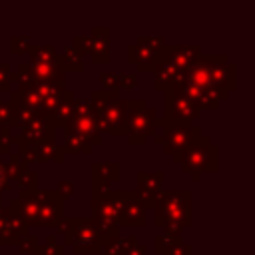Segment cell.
<instances>
[{"mask_svg": "<svg viewBox=\"0 0 255 255\" xmlns=\"http://www.w3.org/2000/svg\"><path fill=\"white\" fill-rule=\"evenodd\" d=\"M183 82L213 92L215 98L221 102L231 90H235V64L221 54L199 56L193 64L187 66Z\"/></svg>", "mask_w": 255, "mask_h": 255, "instance_id": "6da1fadb", "label": "cell"}, {"mask_svg": "<svg viewBox=\"0 0 255 255\" xmlns=\"http://www.w3.org/2000/svg\"><path fill=\"white\" fill-rule=\"evenodd\" d=\"M191 193L187 189L179 191H161L155 201V225L163 231L181 235V231L191 223Z\"/></svg>", "mask_w": 255, "mask_h": 255, "instance_id": "7a4b0ae2", "label": "cell"}, {"mask_svg": "<svg viewBox=\"0 0 255 255\" xmlns=\"http://www.w3.org/2000/svg\"><path fill=\"white\" fill-rule=\"evenodd\" d=\"M201 137L199 128L191 124H167L163 120H157L155 131L151 135L153 143L163 145V151L171 155L173 163H179L183 153Z\"/></svg>", "mask_w": 255, "mask_h": 255, "instance_id": "3957f363", "label": "cell"}, {"mask_svg": "<svg viewBox=\"0 0 255 255\" xmlns=\"http://www.w3.org/2000/svg\"><path fill=\"white\" fill-rule=\"evenodd\" d=\"M90 104L96 114L98 131H106L110 135H126V100L98 90L92 92Z\"/></svg>", "mask_w": 255, "mask_h": 255, "instance_id": "277c9868", "label": "cell"}, {"mask_svg": "<svg viewBox=\"0 0 255 255\" xmlns=\"http://www.w3.org/2000/svg\"><path fill=\"white\" fill-rule=\"evenodd\" d=\"M155 124V110H149L145 100H126V135L131 145L145 143L153 135Z\"/></svg>", "mask_w": 255, "mask_h": 255, "instance_id": "5b68a950", "label": "cell"}, {"mask_svg": "<svg viewBox=\"0 0 255 255\" xmlns=\"http://www.w3.org/2000/svg\"><path fill=\"white\" fill-rule=\"evenodd\" d=\"M179 165L185 173H191L193 179H199L207 171H217V145L201 133V137L183 153Z\"/></svg>", "mask_w": 255, "mask_h": 255, "instance_id": "8992f818", "label": "cell"}, {"mask_svg": "<svg viewBox=\"0 0 255 255\" xmlns=\"http://www.w3.org/2000/svg\"><path fill=\"white\" fill-rule=\"evenodd\" d=\"M64 131H66V133L80 135V137L86 139L92 147L98 145V143H102V135H100V131H98L96 114H94V108H92L90 100H74L72 116H70V120L64 124Z\"/></svg>", "mask_w": 255, "mask_h": 255, "instance_id": "52a82bcc", "label": "cell"}, {"mask_svg": "<svg viewBox=\"0 0 255 255\" xmlns=\"http://www.w3.org/2000/svg\"><path fill=\"white\" fill-rule=\"evenodd\" d=\"M64 243L70 245L76 255L100 253V249L104 245V237H102V233H100V229L92 217H76L74 231H72L70 239Z\"/></svg>", "mask_w": 255, "mask_h": 255, "instance_id": "ba28073f", "label": "cell"}, {"mask_svg": "<svg viewBox=\"0 0 255 255\" xmlns=\"http://www.w3.org/2000/svg\"><path fill=\"white\" fill-rule=\"evenodd\" d=\"M163 122L167 124H191V120L201 116V110L197 106H193L185 96L177 94V92H163Z\"/></svg>", "mask_w": 255, "mask_h": 255, "instance_id": "9c48e42d", "label": "cell"}, {"mask_svg": "<svg viewBox=\"0 0 255 255\" xmlns=\"http://www.w3.org/2000/svg\"><path fill=\"white\" fill-rule=\"evenodd\" d=\"M120 179V163H92V199H106L112 193V183Z\"/></svg>", "mask_w": 255, "mask_h": 255, "instance_id": "30bf717a", "label": "cell"}, {"mask_svg": "<svg viewBox=\"0 0 255 255\" xmlns=\"http://www.w3.org/2000/svg\"><path fill=\"white\" fill-rule=\"evenodd\" d=\"M163 191V171H137L135 197L143 207H153Z\"/></svg>", "mask_w": 255, "mask_h": 255, "instance_id": "8fae6325", "label": "cell"}, {"mask_svg": "<svg viewBox=\"0 0 255 255\" xmlns=\"http://www.w3.org/2000/svg\"><path fill=\"white\" fill-rule=\"evenodd\" d=\"M64 219V199L54 191H40V221L38 225L56 227Z\"/></svg>", "mask_w": 255, "mask_h": 255, "instance_id": "7c38bea8", "label": "cell"}, {"mask_svg": "<svg viewBox=\"0 0 255 255\" xmlns=\"http://www.w3.org/2000/svg\"><path fill=\"white\" fill-rule=\"evenodd\" d=\"M199 56H201L199 46H163V50L159 52V58L165 64L173 66L175 70H179L183 74H185L187 66L193 64Z\"/></svg>", "mask_w": 255, "mask_h": 255, "instance_id": "4fadbf2b", "label": "cell"}, {"mask_svg": "<svg viewBox=\"0 0 255 255\" xmlns=\"http://www.w3.org/2000/svg\"><path fill=\"white\" fill-rule=\"evenodd\" d=\"M18 215L26 225H38L40 221V189L36 191H20L16 197Z\"/></svg>", "mask_w": 255, "mask_h": 255, "instance_id": "5bb4252c", "label": "cell"}, {"mask_svg": "<svg viewBox=\"0 0 255 255\" xmlns=\"http://www.w3.org/2000/svg\"><path fill=\"white\" fill-rule=\"evenodd\" d=\"M120 225H128V227H139V225H145V207L137 201L135 197V191H129L122 209H120V215H118V227Z\"/></svg>", "mask_w": 255, "mask_h": 255, "instance_id": "9a60e30c", "label": "cell"}, {"mask_svg": "<svg viewBox=\"0 0 255 255\" xmlns=\"http://www.w3.org/2000/svg\"><path fill=\"white\" fill-rule=\"evenodd\" d=\"M90 38V48L88 54L94 62L106 64L110 60V28L108 26H96L92 28Z\"/></svg>", "mask_w": 255, "mask_h": 255, "instance_id": "2e32d148", "label": "cell"}, {"mask_svg": "<svg viewBox=\"0 0 255 255\" xmlns=\"http://www.w3.org/2000/svg\"><path fill=\"white\" fill-rule=\"evenodd\" d=\"M20 139L24 143H30V145L44 143V141H56V128L46 118H42V120L32 122L30 126L22 128Z\"/></svg>", "mask_w": 255, "mask_h": 255, "instance_id": "e0dca14e", "label": "cell"}, {"mask_svg": "<svg viewBox=\"0 0 255 255\" xmlns=\"http://www.w3.org/2000/svg\"><path fill=\"white\" fill-rule=\"evenodd\" d=\"M128 56H129V62L135 64V68H137L139 72H153L159 52H155V50H151V48H147V46L131 44L129 50H128Z\"/></svg>", "mask_w": 255, "mask_h": 255, "instance_id": "ac0fdd59", "label": "cell"}, {"mask_svg": "<svg viewBox=\"0 0 255 255\" xmlns=\"http://www.w3.org/2000/svg\"><path fill=\"white\" fill-rule=\"evenodd\" d=\"M30 145V143H28ZM32 153H34V161H56V163H62L64 161V147L56 141H44V143H36L32 145Z\"/></svg>", "mask_w": 255, "mask_h": 255, "instance_id": "d6986e66", "label": "cell"}, {"mask_svg": "<svg viewBox=\"0 0 255 255\" xmlns=\"http://www.w3.org/2000/svg\"><path fill=\"white\" fill-rule=\"evenodd\" d=\"M26 233H28V225L22 221V217L18 213H12V217L8 219V223L0 229V245L16 243Z\"/></svg>", "mask_w": 255, "mask_h": 255, "instance_id": "ffe728a7", "label": "cell"}, {"mask_svg": "<svg viewBox=\"0 0 255 255\" xmlns=\"http://www.w3.org/2000/svg\"><path fill=\"white\" fill-rule=\"evenodd\" d=\"M135 243H137V237L135 235H129V237L114 235L108 241H104V245L100 249V255H126Z\"/></svg>", "mask_w": 255, "mask_h": 255, "instance_id": "44dd1931", "label": "cell"}, {"mask_svg": "<svg viewBox=\"0 0 255 255\" xmlns=\"http://www.w3.org/2000/svg\"><path fill=\"white\" fill-rule=\"evenodd\" d=\"M12 82H16V92H28L36 88V80L32 76V70L28 66V62L20 64L18 72L12 74Z\"/></svg>", "mask_w": 255, "mask_h": 255, "instance_id": "7402d4cb", "label": "cell"}, {"mask_svg": "<svg viewBox=\"0 0 255 255\" xmlns=\"http://www.w3.org/2000/svg\"><path fill=\"white\" fill-rule=\"evenodd\" d=\"M58 60H60L62 72H82V70H84L82 56H80L72 46H68V48L64 50V54L58 56Z\"/></svg>", "mask_w": 255, "mask_h": 255, "instance_id": "603a6c76", "label": "cell"}, {"mask_svg": "<svg viewBox=\"0 0 255 255\" xmlns=\"http://www.w3.org/2000/svg\"><path fill=\"white\" fill-rule=\"evenodd\" d=\"M2 165H4V171H6V177L10 179V177H20L24 171H28L30 167L22 161V157L16 153V151H12V153H8V159L6 161H2Z\"/></svg>", "mask_w": 255, "mask_h": 255, "instance_id": "cb8c5ba5", "label": "cell"}, {"mask_svg": "<svg viewBox=\"0 0 255 255\" xmlns=\"http://www.w3.org/2000/svg\"><path fill=\"white\" fill-rule=\"evenodd\" d=\"M66 153H90L92 151V145L82 139L80 135H74V133H66V143L62 145Z\"/></svg>", "mask_w": 255, "mask_h": 255, "instance_id": "d4e9b609", "label": "cell"}, {"mask_svg": "<svg viewBox=\"0 0 255 255\" xmlns=\"http://www.w3.org/2000/svg\"><path fill=\"white\" fill-rule=\"evenodd\" d=\"M177 243H181V235L171 233V231H163L161 235L155 237V241H153V249H155V253L163 255L167 249H171V247L177 245Z\"/></svg>", "mask_w": 255, "mask_h": 255, "instance_id": "484cf974", "label": "cell"}, {"mask_svg": "<svg viewBox=\"0 0 255 255\" xmlns=\"http://www.w3.org/2000/svg\"><path fill=\"white\" fill-rule=\"evenodd\" d=\"M36 255H64V245L56 241V235H48L44 245H38Z\"/></svg>", "mask_w": 255, "mask_h": 255, "instance_id": "4316f807", "label": "cell"}, {"mask_svg": "<svg viewBox=\"0 0 255 255\" xmlns=\"http://www.w3.org/2000/svg\"><path fill=\"white\" fill-rule=\"evenodd\" d=\"M100 82H102V86H104V92H108V94H112V96L118 98V94H120V88H118V74L102 72V74H100Z\"/></svg>", "mask_w": 255, "mask_h": 255, "instance_id": "83f0119b", "label": "cell"}, {"mask_svg": "<svg viewBox=\"0 0 255 255\" xmlns=\"http://www.w3.org/2000/svg\"><path fill=\"white\" fill-rule=\"evenodd\" d=\"M16 181H18V185L22 187V191H36V189H38V175H36V171H32V169L24 171Z\"/></svg>", "mask_w": 255, "mask_h": 255, "instance_id": "f1b7e54d", "label": "cell"}, {"mask_svg": "<svg viewBox=\"0 0 255 255\" xmlns=\"http://www.w3.org/2000/svg\"><path fill=\"white\" fill-rule=\"evenodd\" d=\"M16 247H18L22 253H36V249H38V237L26 233V235H22V237L16 241Z\"/></svg>", "mask_w": 255, "mask_h": 255, "instance_id": "f546056e", "label": "cell"}, {"mask_svg": "<svg viewBox=\"0 0 255 255\" xmlns=\"http://www.w3.org/2000/svg\"><path fill=\"white\" fill-rule=\"evenodd\" d=\"M12 122H14V108L10 106V102H0V126L12 129Z\"/></svg>", "mask_w": 255, "mask_h": 255, "instance_id": "4dcf8cb0", "label": "cell"}, {"mask_svg": "<svg viewBox=\"0 0 255 255\" xmlns=\"http://www.w3.org/2000/svg\"><path fill=\"white\" fill-rule=\"evenodd\" d=\"M137 44L139 46H147L155 52L163 50V38L161 36H137Z\"/></svg>", "mask_w": 255, "mask_h": 255, "instance_id": "1f68e13d", "label": "cell"}, {"mask_svg": "<svg viewBox=\"0 0 255 255\" xmlns=\"http://www.w3.org/2000/svg\"><path fill=\"white\" fill-rule=\"evenodd\" d=\"M28 46H30L28 36H12L10 38V52L12 54H22L28 50Z\"/></svg>", "mask_w": 255, "mask_h": 255, "instance_id": "d6a6232c", "label": "cell"}, {"mask_svg": "<svg viewBox=\"0 0 255 255\" xmlns=\"http://www.w3.org/2000/svg\"><path fill=\"white\" fill-rule=\"evenodd\" d=\"M12 68H10V64H0V92L2 90H10V86H12Z\"/></svg>", "mask_w": 255, "mask_h": 255, "instance_id": "836d02e7", "label": "cell"}, {"mask_svg": "<svg viewBox=\"0 0 255 255\" xmlns=\"http://www.w3.org/2000/svg\"><path fill=\"white\" fill-rule=\"evenodd\" d=\"M74 225H76V217H64V219L56 225V227H58V233L64 235V241L70 239V235H72V231H74Z\"/></svg>", "mask_w": 255, "mask_h": 255, "instance_id": "e575fe53", "label": "cell"}, {"mask_svg": "<svg viewBox=\"0 0 255 255\" xmlns=\"http://www.w3.org/2000/svg\"><path fill=\"white\" fill-rule=\"evenodd\" d=\"M72 48L82 56V54H88V48H90V38L88 36H74L72 38Z\"/></svg>", "mask_w": 255, "mask_h": 255, "instance_id": "d590c367", "label": "cell"}, {"mask_svg": "<svg viewBox=\"0 0 255 255\" xmlns=\"http://www.w3.org/2000/svg\"><path fill=\"white\" fill-rule=\"evenodd\" d=\"M137 86L135 74H118V88H126V90H133Z\"/></svg>", "mask_w": 255, "mask_h": 255, "instance_id": "8d00e7d4", "label": "cell"}, {"mask_svg": "<svg viewBox=\"0 0 255 255\" xmlns=\"http://www.w3.org/2000/svg\"><path fill=\"white\" fill-rule=\"evenodd\" d=\"M56 193H58L62 199H68V197L74 193V183H72V181H60Z\"/></svg>", "mask_w": 255, "mask_h": 255, "instance_id": "74e56055", "label": "cell"}, {"mask_svg": "<svg viewBox=\"0 0 255 255\" xmlns=\"http://www.w3.org/2000/svg\"><path fill=\"white\" fill-rule=\"evenodd\" d=\"M163 255H191V247L187 245V243H177V245H173L171 249H167Z\"/></svg>", "mask_w": 255, "mask_h": 255, "instance_id": "f35d334b", "label": "cell"}, {"mask_svg": "<svg viewBox=\"0 0 255 255\" xmlns=\"http://www.w3.org/2000/svg\"><path fill=\"white\" fill-rule=\"evenodd\" d=\"M8 189H10V179L6 177L4 165H2V161H0V195H2L4 191H8Z\"/></svg>", "mask_w": 255, "mask_h": 255, "instance_id": "ab89813d", "label": "cell"}, {"mask_svg": "<svg viewBox=\"0 0 255 255\" xmlns=\"http://www.w3.org/2000/svg\"><path fill=\"white\" fill-rule=\"evenodd\" d=\"M126 255H145V245H141V243L137 241V243H135V245H133Z\"/></svg>", "mask_w": 255, "mask_h": 255, "instance_id": "60d3db41", "label": "cell"}, {"mask_svg": "<svg viewBox=\"0 0 255 255\" xmlns=\"http://www.w3.org/2000/svg\"><path fill=\"white\" fill-rule=\"evenodd\" d=\"M0 207H2V201H0Z\"/></svg>", "mask_w": 255, "mask_h": 255, "instance_id": "b9f144b4", "label": "cell"}]
</instances>
